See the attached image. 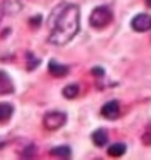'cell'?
Wrapping results in <instances>:
<instances>
[{
    "instance_id": "1",
    "label": "cell",
    "mask_w": 151,
    "mask_h": 160,
    "mask_svg": "<svg viewBox=\"0 0 151 160\" xmlns=\"http://www.w3.org/2000/svg\"><path fill=\"white\" fill-rule=\"evenodd\" d=\"M47 41L55 46H65L79 32V5L60 2L47 16Z\"/></svg>"
},
{
    "instance_id": "2",
    "label": "cell",
    "mask_w": 151,
    "mask_h": 160,
    "mask_svg": "<svg viewBox=\"0 0 151 160\" xmlns=\"http://www.w3.org/2000/svg\"><path fill=\"white\" fill-rule=\"evenodd\" d=\"M113 21V9L109 5H99L91 11L90 14V25L97 30L105 28L107 25H111Z\"/></svg>"
},
{
    "instance_id": "3",
    "label": "cell",
    "mask_w": 151,
    "mask_h": 160,
    "mask_svg": "<svg viewBox=\"0 0 151 160\" xmlns=\"http://www.w3.org/2000/svg\"><path fill=\"white\" fill-rule=\"evenodd\" d=\"M65 122H67V114L61 113V111H49L42 118V125L47 130H58L65 125Z\"/></svg>"
},
{
    "instance_id": "4",
    "label": "cell",
    "mask_w": 151,
    "mask_h": 160,
    "mask_svg": "<svg viewBox=\"0 0 151 160\" xmlns=\"http://www.w3.org/2000/svg\"><path fill=\"white\" fill-rule=\"evenodd\" d=\"M132 28L135 32H148L151 30V16L149 14H137L132 18Z\"/></svg>"
},
{
    "instance_id": "5",
    "label": "cell",
    "mask_w": 151,
    "mask_h": 160,
    "mask_svg": "<svg viewBox=\"0 0 151 160\" xmlns=\"http://www.w3.org/2000/svg\"><path fill=\"white\" fill-rule=\"evenodd\" d=\"M100 113H102L104 118H107V120H116L119 116V102L118 100H109L107 104L102 106Z\"/></svg>"
},
{
    "instance_id": "6",
    "label": "cell",
    "mask_w": 151,
    "mask_h": 160,
    "mask_svg": "<svg viewBox=\"0 0 151 160\" xmlns=\"http://www.w3.org/2000/svg\"><path fill=\"white\" fill-rule=\"evenodd\" d=\"M47 71H49L51 76H55V78H65L71 69H69L67 65H61V63H58V62L51 60L49 63H47Z\"/></svg>"
},
{
    "instance_id": "7",
    "label": "cell",
    "mask_w": 151,
    "mask_h": 160,
    "mask_svg": "<svg viewBox=\"0 0 151 160\" xmlns=\"http://www.w3.org/2000/svg\"><path fill=\"white\" fill-rule=\"evenodd\" d=\"M12 92H14V83H12V79L9 78L7 72L0 71V95L12 93Z\"/></svg>"
},
{
    "instance_id": "8",
    "label": "cell",
    "mask_w": 151,
    "mask_h": 160,
    "mask_svg": "<svg viewBox=\"0 0 151 160\" xmlns=\"http://www.w3.org/2000/svg\"><path fill=\"white\" fill-rule=\"evenodd\" d=\"M91 141H93L95 146H99V148H104V146L107 144V141H109L107 130H104V128H99V130H95L93 134H91Z\"/></svg>"
},
{
    "instance_id": "9",
    "label": "cell",
    "mask_w": 151,
    "mask_h": 160,
    "mask_svg": "<svg viewBox=\"0 0 151 160\" xmlns=\"http://www.w3.org/2000/svg\"><path fill=\"white\" fill-rule=\"evenodd\" d=\"M49 155L51 157H61V158H71L72 151H71L69 146H55V148H51Z\"/></svg>"
},
{
    "instance_id": "10",
    "label": "cell",
    "mask_w": 151,
    "mask_h": 160,
    "mask_svg": "<svg viewBox=\"0 0 151 160\" xmlns=\"http://www.w3.org/2000/svg\"><path fill=\"white\" fill-rule=\"evenodd\" d=\"M125 151H127V146L123 142H114V144H111L107 148L109 157H121V155H125Z\"/></svg>"
},
{
    "instance_id": "11",
    "label": "cell",
    "mask_w": 151,
    "mask_h": 160,
    "mask_svg": "<svg viewBox=\"0 0 151 160\" xmlns=\"http://www.w3.org/2000/svg\"><path fill=\"white\" fill-rule=\"evenodd\" d=\"M14 113V108L11 104H0V122H7Z\"/></svg>"
},
{
    "instance_id": "12",
    "label": "cell",
    "mask_w": 151,
    "mask_h": 160,
    "mask_svg": "<svg viewBox=\"0 0 151 160\" xmlns=\"http://www.w3.org/2000/svg\"><path fill=\"white\" fill-rule=\"evenodd\" d=\"M61 93H63L65 99H76L79 95V85H67L61 90Z\"/></svg>"
},
{
    "instance_id": "13",
    "label": "cell",
    "mask_w": 151,
    "mask_h": 160,
    "mask_svg": "<svg viewBox=\"0 0 151 160\" xmlns=\"http://www.w3.org/2000/svg\"><path fill=\"white\" fill-rule=\"evenodd\" d=\"M27 58H28V65H27V69H28V71L37 69V67H39V58L37 57H32V53H27Z\"/></svg>"
},
{
    "instance_id": "14",
    "label": "cell",
    "mask_w": 151,
    "mask_h": 160,
    "mask_svg": "<svg viewBox=\"0 0 151 160\" xmlns=\"http://www.w3.org/2000/svg\"><path fill=\"white\" fill-rule=\"evenodd\" d=\"M41 19H42V18H41V16H35V18H30V27H35V28H37L39 25L42 23Z\"/></svg>"
},
{
    "instance_id": "15",
    "label": "cell",
    "mask_w": 151,
    "mask_h": 160,
    "mask_svg": "<svg viewBox=\"0 0 151 160\" xmlns=\"http://www.w3.org/2000/svg\"><path fill=\"white\" fill-rule=\"evenodd\" d=\"M91 74H95L97 78H102L105 72H104V69H100V67H95V69H91Z\"/></svg>"
},
{
    "instance_id": "16",
    "label": "cell",
    "mask_w": 151,
    "mask_h": 160,
    "mask_svg": "<svg viewBox=\"0 0 151 160\" xmlns=\"http://www.w3.org/2000/svg\"><path fill=\"white\" fill-rule=\"evenodd\" d=\"M2 18H4V7L0 5V21H2Z\"/></svg>"
},
{
    "instance_id": "17",
    "label": "cell",
    "mask_w": 151,
    "mask_h": 160,
    "mask_svg": "<svg viewBox=\"0 0 151 160\" xmlns=\"http://www.w3.org/2000/svg\"><path fill=\"white\" fill-rule=\"evenodd\" d=\"M146 4H148V5H149V7H151V0H146Z\"/></svg>"
}]
</instances>
